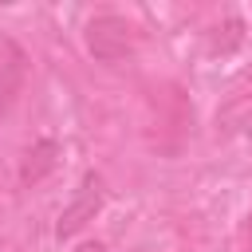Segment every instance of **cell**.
Returning <instances> with one entry per match:
<instances>
[{"instance_id":"obj_1","label":"cell","mask_w":252,"mask_h":252,"mask_svg":"<svg viewBox=\"0 0 252 252\" xmlns=\"http://www.w3.org/2000/svg\"><path fill=\"white\" fill-rule=\"evenodd\" d=\"M87 51L102 63H118L134 51V24L122 16H94L87 24Z\"/></svg>"},{"instance_id":"obj_2","label":"cell","mask_w":252,"mask_h":252,"mask_svg":"<svg viewBox=\"0 0 252 252\" xmlns=\"http://www.w3.org/2000/svg\"><path fill=\"white\" fill-rule=\"evenodd\" d=\"M102 209V181L98 177H87L83 181V189L75 193V201L59 213V224H55V232L59 236H75L87 220H94V213Z\"/></svg>"},{"instance_id":"obj_3","label":"cell","mask_w":252,"mask_h":252,"mask_svg":"<svg viewBox=\"0 0 252 252\" xmlns=\"http://www.w3.org/2000/svg\"><path fill=\"white\" fill-rule=\"evenodd\" d=\"M55 161H59V146H55L51 138L32 142V146L24 150V161H20V181H24V185H39V181L55 169Z\"/></svg>"},{"instance_id":"obj_4","label":"cell","mask_w":252,"mask_h":252,"mask_svg":"<svg viewBox=\"0 0 252 252\" xmlns=\"http://www.w3.org/2000/svg\"><path fill=\"white\" fill-rule=\"evenodd\" d=\"M20 83H24V55L16 43H0V114L20 94Z\"/></svg>"},{"instance_id":"obj_5","label":"cell","mask_w":252,"mask_h":252,"mask_svg":"<svg viewBox=\"0 0 252 252\" xmlns=\"http://www.w3.org/2000/svg\"><path fill=\"white\" fill-rule=\"evenodd\" d=\"M232 130H252V98H232L224 110H217V134H232Z\"/></svg>"},{"instance_id":"obj_6","label":"cell","mask_w":252,"mask_h":252,"mask_svg":"<svg viewBox=\"0 0 252 252\" xmlns=\"http://www.w3.org/2000/svg\"><path fill=\"white\" fill-rule=\"evenodd\" d=\"M220 32H224V39H220V35H213V51H228V47H236V43H240V24H236V20H228Z\"/></svg>"},{"instance_id":"obj_7","label":"cell","mask_w":252,"mask_h":252,"mask_svg":"<svg viewBox=\"0 0 252 252\" xmlns=\"http://www.w3.org/2000/svg\"><path fill=\"white\" fill-rule=\"evenodd\" d=\"M75 252H106V244H98V240H87V244H79Z\"/></svg>"},{"instance_id":"obj_8","label":"cell","mask_w":252,"mask_h":252,"mask_svg":"<svg viewBox=\"0 0 252 252\" xmlns=\"http://www.w3.org/2000/svg\"><path fill=\"white\" fill-rule=\"evenodd\" d=\"M248 240H252V217H248Z\"/></svg>"}]
</instances>
